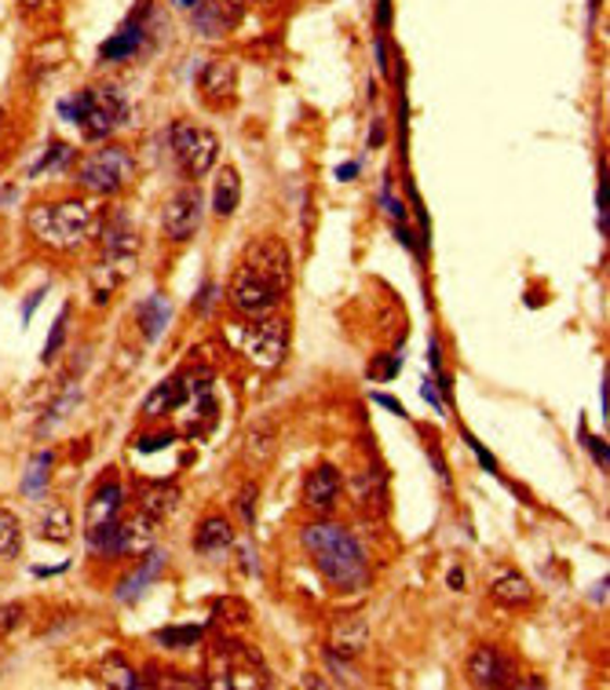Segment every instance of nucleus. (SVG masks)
<instances>
[{"mask_svg":"<svg viewBox=\"0 0 610 690\" xmlns=\"http://www.w3.org/2000/svg\"><path fill=\"white\" fill-rule=\"evenodd\" d=\"M234 545V529L224 515H205L194 534V548L202 555H224Z\"/></svg>","mask_w":610,"mask_h":690,"instance_id":"21","label":"nucleus"},{"mask_svg":"<svg viewBox=\"0 0 610 690\" xmlns=\"http://www.w3.org/2000/svg\"><path fill=\"white\" fill-rule=\"evenodd\" d=\"M136 183V157L125 146L103 143L77 165V187L96 197H117Z\"/></svg>","mask_w":610,"mask_h":690,"instance_id":"4","label":"nucleus"},{"mask_svg":"<svg viewBox=\"0 0 610 690\" xmlns=\"http://www.w3.org/2000/svg\"><path fill=\"white\" fill-rule=\"evenodd\" d=\"M48 296V289L41 285V289H34V293H29L26 296V304H23V315H18V318H23V325L29 322V318H34V311H37V304H41V299Z\"/></svg>","mask_w":610,"mask_h":690,"instance_id":"37","label":"nucleus"},{"mask_svg":"<svg viewBox=\"0 0 610 690\" xmlns=\"http://www.w3.org/2000/svg\"><path fill=\"white\" fill-rule=\"evenodd\" d=\"M0 128H4V110H0Z\"/></svg>","mask_w":610,"mask_h":690,"instance_id":"49","label":"nucleus"},{"mask_svg":"<svg viewBox=\"0 0 610 690\" xmlns=\"http://www.w3.org/2000/svg\"><path fill=\"white\" fill-rule=\"evenodd\" d=\"M125 508V489L117 478H106V483H99V489L92 494V501L85 508V529L88 526H99V523H114L117 515H122Z\"/></svg>","mask_w":610,"mask_h":690,"instance_id":"16","label":"nucleus"},{"mask_svg":"<svg viewBox=\"0 0 610 690\" xmlns=\"http://www.w3.org/2000/svg\"><path fill=\"white\" fill-rule=\"evenodd\" d=\"M245 355H249V362L259 366V369L282 366L285 355H289V322L285 318H278V315L256 318L245 333Z\"/></svg>","mask_w":610,"mask_h":690,"instance_id":"8","label":"nucleus"},{"mask_svg":"<svg viewBox=\"0 0 610 690\" xmlns=\"http://www.w3.org/2000/svg\"><path fill=\"white\" fill-rule=\"evenodd\" d=\"M465 673H468V683H472V687H486V690L519 683L516 662L505 654L501 647H494V643L475 647L472 657H468V665H465Z\"/></svg>","mask_w":610,"mask_h":690,"instance_id":"10","label":"nucleus"},{"mask_svg":"<svg viewBox=\"0 0 610 690\" xmlns=\"http://www.w3.org/2000/svg\"><path fill=\"white\" fill-rule=\"evenodd\" d=\"M190 12V26L202 41H224L245 18V0H179Z\"/></svg>","mask_w":610,"mask_h":690,"instance_id":"6","label":"nucleus"},{"mask_svg":"<svg viewBox=\"0 0 610 690\" xmlns=\"http://www.w3.org/2000/svg\"><path fill=\"white\" fill-rule=\"evenodd\" d=\"M242 519H245V526L256 523V486L242 489Z\"/></svg>","mask_w":610,"mask_h":690,"instance_id":"36","label":"nucleus"},{"mask_svg":"<svg viewBox=\"0 0 610 690\" xmlns=\"http://www.w3.org/2000/svg\"><path fill=\"white\" fill-rule=\"evenodd\" d=\"M176 443V435L173 432H165V435H150V438H139L136 449L139 453H157V449H168Z\"/></svg>","mask_w":610,"mask_h":690,"instance_id":"34","label":"nucleus"},{"mask_svg":"<svg viewBox=\"0 0 610 690\" xmlns=\"http://www.w3.org/2000/svg\"><path fill=\"white\" fill-rule=\"evenodd\" d=\"M384 475L380 472H363L358 475V483H355V501L358 508H369V504H377L380 512H384Z\"/></svg>","mask_w":610,"mask_h":690,"instance_id":"27","label":"nucleus"},{"mask_svg":"<svg viewBox=\"0 0 610 690\" xmlns=\"http://www.w3.org/2000/svg\"><path fill=\"white\" fill-rule=\"evenodd\" d=\"M168 143H173V157L187 179H202L216 168L219 139L208 132V128L194 122H176L168 128Z\"/></svg>","mask_w":610,"mask_h":690,"instance_id":"5","label":"nucleus"},{"mask_svg":"<svg viewBox=\"0 0 610 690\" xmlns=\"http://www.w3.org/2000/svg\"><path fill=\"white\" fill-rule=\"evenodd\" d=\"M37 537L41 541H52V545H66L69 537H74V512H69L66 504L59 501H48L37 508Z\"/></svg>","mask_w":610,"mask_h":690,"instance_id":"17","label":"nucleus"},{"mask_svg":"<svg viewBox=\"0 0 610 690\" xmlns=\"http://www.w3.org/2000/svg\"><path fill=\"white\" fill-rule=\"evenodd\" d=\"M421 395H424V403H432V406L439 409V413H443V398H439V392H435V380H424Z\"/></svg>","mask_w":610,"mask_h":690,"instance_id":"42","label":"nucleus"},{"mask_svg":"<svg viewBox=\"0 0 610 690\" xmlns=\"http://www.w3.org/2000/svg\"><path fill=\"white\" fill-rule=\"evenodd\" d=\"M147 15H150V0H143L139 12L128 15V23L117 29L110 41L99 44V63H125V59H132L147 41Z\"/></svg>","mask_w":610,"mask_h":690,"instance_id":"12","label":"nucleus"},{"mask_svg":"<svg viewBox=\"0 0 610 690\" xmlns=\"http://www.w3.org/2000/svg\"><path fill=\"white\" fill-rule=\"evenodd\" d=\"M66 325H69V304L63 307V311H59L52 333H48V340H45V352H41V362H45V366L55 362L59 352H63V344H66Z\"/></svg>","mask_w":610,"mask_h":690,"instance_id":"30","label":"nucleus"},{"mask_svg":"<svg viewBox=\"0 0 610 690\" xmlns=\"http://www.w3.org/2000/svg\"><path fill=\"white\" fill-rule=\"evenodd\" d=\"M490 596H494V603L512 606V610L534 603V588H530L523 574H501L494 585H490Z\"/></svg>","mask_w":610,"mask_h":690,"instance_id":"24","label":"nucleus"},{"mask_svg":"<svg viewBox=\"0 0 610 690\" xmlns=\"http://www.w3.org/2000/svg\"><path fill=\"white\" fill-rule=\"evenodd\" d=\"M168 318H173V304H168L165 293H150L147 299H139L136 304V322H139V333L143 340H162V333L168 329Z\"/></svg>","mask_w":610,"mask_h":690,"instance_id":"18","label":"nucleus"},{"mask_svg":"<svg viewBox=\"0 0 610 690\" xmlns=\"http://www.w3.org/2000/svg\"><path fill=\"white\" fill-rule=\"evenodd\" d=\"M74 403H77V392H66V395L59 398V403H55L52 409H45L41 424H37V435H48V432H55V424H59V420H66V417H69L66 409H74Z\"/></svg>","mask_w":610,"mask_h":690,"instance_id":"32","label":"nucleus"},{"mask_svg":"<svg viewBox=\"0 0 610 690\" xmlns=\"http://www.w3.org/2000/svg\"><path fill=\"white\" fill-rule=\"evenodd\" d=\"M69 162H74V146H69V143H59V139H52V143L45 146V154L37 157V165L29 168V176L59 173V168H66Z\"/></svg>","mask_w":610,"mask_h":690,"instance_id":"28","label":"nucleus"},{"mask_svg":"<svg viewBox=\"0 0 610 690\" xmlns=\"http://www.w3.org/2000/svg\"><path fill=\"white\" fill-rule=\"evenodd\" d=\"M52 468H55V453L52 449H41V453H34V460L26 464V475L18 489H23L26 497H41L48 489V478H52Z\"/></svg>","mask_w":610,"mask_h":690,"instance_id":"25","label":"nucleus"},{"mask_svg":"<svg viewBox=\"0 0 610 690\" xmlns=\"http://www.w3.org/2000/svg\"><path fill=\"white\" fill-rule=\"evenodd\" d=\"M278 304H282V293L271 289L267 282H259L249 271H238L234 282H231V307L249 322H256V318H267L278 311Z\"/></svg>","mask_w":610,"mask_h":690,"instance_id":"11","label":"nucleus"},{"mask_svg":"<svg viewBox=\"0 0 610 690\" xmlns=\"http://www.w3.org/2000/svg\"><path fill=\"white\" fill-rule=\"evenodd\" d=\"M183 398H187V376H168L150 392V398L143 403V417L154 420V417L176 413V409L183 406Z\"/></svg>","mask_w":610,"mask_h":690,"instance_id":"20","label":"nucleus"},{"mask_svg":"<svg viewBox=\"0 0 610 690\" xmlns=\"http://www.w3.org/2000/svg\"><path fill=\"white\" fill-rule=\"evenodd\" d=\"M585 446L593 449L596 464H599V468H603V472H607V446H599V438H588V435H585Z\"/></svg>","mask_w":610,"mask_h":690,"instance_id":"41","label":"nucleus"},{"mask_svg":"<svg viewBox=\"0 0 610 690\" xmlns=\"http://www.w3.org/2000/svg\"><path fill=\"white\" fill-rule=\"evenodd\" d=\"M176 504H179V489L176 486H165V483L139 486V512L150 515V519H157V523L173 515Z\"/></svg>","mask_w":610,"mask_h":690,"instance_id":"23","label":"nucleus"},{"mask_svg":"<svg viewBox=\"0 0 610 690\" xmlns=\"http://www.w3.org/2000/svg\"><path fill=\"white\" fill-rule=\"evenodd\" d=\"M465 443H468V446H472V449H475V457H479V464H483V468H490V472H497V460H494V457H490V453H486V449H483V446H479V443H475V438H472V435H465Z\"/></svg>","mask_w":610,"mask_h":690,"instance_id":"39","label":"nucleus"},{"mask_svg":"<svg viewBox=\"0 0 610 690\" xmlns=\"http://www.w3.org/2000/svg\"><path fill=\"white\" fill-rule=\"evenodd\" d=\"M304 552L312 555L318 574L326 577L329 588L336 592H363L369 585V559L366 548L358 545V537L340 523H307L304 534Z\"/></svg>","mask_w":610,"mask_h":690,"instance_id":"1","label":"nucleus"},{"mask_svg":"<svg viewBox=\"0 0 610 690\" xmlns=\"http://www.w3.org/2000/svg\"><path fill=\"white\" fill-rule=\"evenodd\" d=\"M387 15H392V0H380V8H377V23H380V26H387Z\"/></svg>","mask_w":610,"mask_h":690,"instance_id":"45","label":"nucleus"},{"mask_svg":"<svg viewBox=\"0 0 610 690\" xmlns=\"http://www.w3.org/2000/svg\"><path fill=\"white\" fill-rule=\"evenodd\" d=\"M369 143H373V146H380V143H384V125H380V122H377V128H373V139H369Z\"/></svg>","mask_w":610,"mask_h":690,"instance_id":"46","label":"nucleus"},{"mask_svg":"<svg viewBox=\"0 0 610 690\" xmlns=\"http://www.w3.org/2000/svg\"><path fill=\"white\" fill-rule=\"evenodd\" d=\"M106 683L110 687H139V679L136 673L128 668L122 657H110V665H106Z\"/></svg>","mask_w":610,"mask_h":690,"instance_id":"33","label":"nucleus"},{"mask_svg":"<svg viewBox=\"0 0 610 690\" xmlns=\"http://www.w3.org/2000/svg\"><path fill=\"white\" fill-rule=\"evenodd\" d=\"M465 585V574L461 570H454V574H449V588H461Z\"/></svg>","mask_w":610,"mask_h":690,"instance_id":"47","label":"nucleus"},{"mask_svg":"<svg viewBox=\"0 0 610 690\" xmlns=\"http://www.w3.org/2000/svg\"><path fill=\"white\" fill-rule=\"evenodd\" d=\"M340 489H344V475L333 464H318L315 472L304 478V504L318 515H329L340 501Z\"/></svg>","mask_w":610,"mask_h":690,"instance_id":"13","label":"nucleus"},{"mask_svg":"<svg viewBox=\"0 0 610 690\" xmlns=\"http://www.w3.org/2000/svg\"><path fill=\"white\" fill-rule=\"evenodd\" d=\"M213 299H216V285L208 282V285L202 289V304H198V311H208V307H213Z\"/></svg>","mask_w":610,"mask_h":690,"instance_id":"44","label":"nucleus"},{"mask_svg":"<svg viewBox=\"0 0 610 690\" xmlns=\"http://www.w3.org/2000/svg\"><path fill=\"white\" fill-rule=\"evenodd\" d=\"M96 208L85 197H63V202H41L26 213L29 234L55 253H74L96 234Z\"/></svg>","mask_w":610,"mask_h":690,"instance_id":"2","label":"nucleus"},{"mask_svg":"<svg viewBox=\"0 0 610 690\" xmlns=\"http://www.w3.org/2000/svg\"><path fill=\"white\" fill-rule=\"evenodd\" d=\"M198 639H202V628H194V625H187V628H162V632H157V643H165L168 650L194 647Z\"/></svg>","mask_w":610,"mask_h":690,"instance_id":"31","label":"nucleus"},{"mask_svg":"<svg viewBox=\"0 0 610 690\" xmlns=\"http://www.w3.org/2000/svg\"><path fill=\"white\" fill-rule=\"evenodd\" d=\"M245 453L253 460H271L275 457V427L271 424H259L249 432V446Z\"/></svg>","mask_w":610,"mask_h":690,"instance_id":"29","label":"nucleus"},{"mask_svg":"<svg viewBox=\"0 0 610 690\" xmlns=\"http://www.w3.org/2000/svg\"><path fill=\"white\" fill-rule=\"evenodd\" d=\"M202 190L194 187H179L173 197L165 202V213H162V227H165V238L168 242H190V238L198 234V227H202Z\"/></svg>","mask_w":610,"mask_h":690,"instance_id":"9","label":"nucleus"},{"mask_svg":"<svg viewBox=\"0 0 610 690\" xmlns=\"http://www.w3.org/2000/svg\"><path fill=\"white\" fill-rule=\"evenodd\" d=\"M198 88L208 99V106H231L238 99V66L231 59H213L198 77Z\"/></svg>","mask_w":610,"mask_h":690,"instance_id":"14","label":"nucleus"},{"mask_svg":"<svg viewBox=\"0 0 610 690\" xmlns=\"http://www.w3.org/2000/svg\"><path fill=\"white\" fill-rule=\"evenodd\" d=\"M165 563H168V552H157V548H150L143 563L136 566V574H128L125 582L117 585V599H122V603H132V599H139V596L147 592V585L165 570Z\"/></svg>","mask_w":610,"mask_h":690,"instance_id":"19","label":"nucleus"},{"mask_svg":"<svg viewBox=\"0 0 610 690\" xmlns=\"http://www.w3.org/2000/svg\"><path fill=\"white\" fill-rule=\"evenodd\" d=\"M242 271H249L285 296L289 285H293V256H289V248L278 242V238H259V242L245 248Z\"/></svg>","mask_w":610,"mask_h":690,"instance_id":"7","label":"nucleus"},{"mask_svg":"<svg viewBox=\"0 0 610 690\" xmlns=\"http://www.w3.org/2000/svg\"><path fill=\"white\" fill-rule=\"evenodd\" d=\"M18 4H23V8H26V12H37V8H41V4H45V0H18Z\"/></svg>","mask_w":610,"mask_h":690,"instance_id":"48","label":"nucleus"},{"mask_svg":"<svg viewBox=\"0 0 610 690\" xmlns=\"http://www.w3.org/2000/svg\"><path fill=\"white\" fill-rule=\"evenodd\" d=\"M18 617H23V606L18 603H8L4 610H0V632H8V628H12Z\"/></svg>","mask_w":610,"mask_h":690,"instance_id":"38","label":"nucleus"},{"mask_svg":"<svg viewBox=\"0 0 610 690\" xmlns=\"http://www.w3.org/2000/svg\"><path fill=\"white\" fill-rule=\"evenodd\" d=\"M238 205H242V176H238V168L224 165L213 187V213L219 219H231L238 213Z\"/></svg>","mask_w":610,"mask_h":690,"instance_id":"22","label":"nucleus"},{"mask_svg":"<svg viewBox=\"0 0 610 690\" xmlns=\"http://www.w3.org/2000/svg\"><path fill=\"white\" fill-rule=\"evenodd\" d=\"M99 227V242H103V256H125V259H136L139 253V234L128 223L125 213H114L110 219H103Z\"/></svg>","mask_w":610,"mask_h":690,"instance_id":"15","label":"nucleus"},{"mask_svg":"<svg viewBox=\"0 0 610 690\" xmlns=\"http://www.w3.org/2000/svg\"><path fill=\"white\" fill-rule=\"evenodd\" d=\"M355 176H358V162H347V165L336 168V179H344V183H352Z\"/></svg>","mask_w":610,"mask_h":690,"instance_id":"43","label":"nucleus"},{"mask_svg":"<svg viewBox=\"0 0 610 690\" xmlns=\"http://www.w3.org/2000/svg\"><path fill=\"white\" fill-rule=\"evenodd\" d=\"M373 403H377V406H384V409H392V413H395V417H403V420L409 417V413H406V406L398 403V398H392V395H373Z\"/></svg>","mask_w":610,"mask_h":690,"instance_id":"40","label":"nucleus"},{"mask_svg":"<svg viewBox=\"0 0 610 690\" xmlns=\"http://www.w3.org/2000/svg\"><path fill=\"white\" fill-rule=\"evenodd\" d=\"M18 555H23V523H18L15 512L0 508V559L15 563Z\"/></svg>","mask_w":610,"mask_h":690,"instance_id":"26","label":"nucleus"},{"mask_svg":"<svg viewBox=\"0 0 610 690\" xmlns=\"http://www.w3.org/2000/svg\"><path fill=\"white\" fill-rule=\"evenodd\" d=\"M128 114H132V106H128V95L117 85L81 88V92L59 103V117L81 128L85 139H92V143H106L114 132H122L128 125Z\"/></svg>","mask_w":610,"mask_h":690,"instance_id":"3","label":"nucleus"},{"mask_svg":"<svg viewBox=\"0 0 610 690\" xmlns=\"http://www.w3.org/2000/svg\"><path fill=\"white\" fill-rule=\"evenodd\" d=\"M380 205H384V208H387V216L398 219V223H403V219H406V205H403V202H395V197H392V183H384V190H380Z\"/></svg>","mask_w":610,"mask_h":690,"instance_id":"35","label":"nucleus"}]
</instances>
